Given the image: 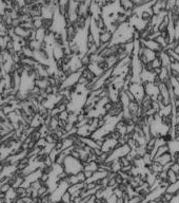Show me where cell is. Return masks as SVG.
<instances>
[{"label": "cell", "instance_id": "cell-3", "mask_svg": "<svg viewBox=\"0 0 179 203\" xmlns=\"http://www.w3.org/2000/svg\"><path fill=\"white\" fill-rule=\"evenodd\" d=\"M140 107V103L137 101V100H134V101H131L129 103L128 107H126V109H128V111L130 112L131 116H136L137 115V112H138V109H139Z\"/></svg>", "mask_w": 179, "mask_h": 203}, {"label": "cell", "instance_id": "cell-21", "mask_svg": "<svg viewBox=\"0 0 179 203\" xmlns=\"http://www.w3.org/2000/svg\"><path fill=\"white\" fill-rule=\"evenodd\" d=\"M12 188V186L9 184V183H4L3 185L1 186V189H0V192L2 193V194H6V193L9 192V189Z\"/></svg>", "mask_w": 179, "mask_h": 203}, {"label": "cell", "instance_id": "cell-13", "mask_svg": "<svg viewBox=\"0 0 179 203\" xmlns=\"http://www.w3.org/2000/svg\"><path fill=\"white\" fill-rule=\"evenodd\" d=\"M40 138H42V135H41V133L39 132V130L35 129L32 133H31V139H32L33 142H35V143H36L38 140H39Z\"/></svg>", "mask_w": 179, "mask_h": 203}, {"label": "cell", "instance_id": "cell-34", "mask_svg": "<svg viewBox=\"0 0 179 203\" xmlns=\"http://www.w3.org/2000/svg\"><path fill=\"white\" fill-rule=\"evenodd\" d=\"M0 36H1V35H0Z\"/></svg>", "mask_w": 179, "mask_h": 203}, {"label": "cell", "instance_id": "cell-2", "mask_svg": "<svg viewBox=\"0 0 179 203\" xmlns=\"http://www.w3.org/2000/svg\"><path fill=\"white\" fill-rule=\"evenodd\" d=\"M52 56H53V59L55 61L63 58L64 50H63L62 45H59V44H56V42H55L53 46H52Z\"/></svg>", "mask_w": 179, "mask_h": 203}, {"label": "cell", "instance_id": "cell-17", "mask_svg": "<svg viewBox=\"0 0 179 203\" xmlns=\"http://www.w3.org/2000/svg\"><path fill=\"white\" fill-rule=\"evenodd\" d=\"M152 65H153V68H160L162 67V61L159 57H156L155 59L152 61Z\"/></svg>", "mask_w": 179, "mask_h": 203}, {"label": "cell", "instance_id": "cell-16", "mask_svg": "<svg viewBox=\"0 0 179 203\" xmlns=\"http://www.w3.org/2000/svg\"><path fill=\"white\" fill-rule=\"evenodd\" d=\"M69 115H70V113H69V110L61 111L60 113H59V115H58V119H59V120L68 121L69 120Z\"/></svg>", "mask_w": 179, "mask_h": 203}, {"label": "cell", "instance_id": "cell-26", "mask_svg": "<svg viewBox=\"0 0 179 203\" xmlns=\"http://www.w3.org/2000/svg\"><path fill=\"white\" fill-rule=\"evenodd\" d=\"M83 173H84L85 177H87V180H88V179H90V178H92L93 175H94V171L88 170V169H83Z\"/></svg>", "mask_w": 179, "mask_h": 203}, {"label": "cell", "instance_id": "cell-30", "mask_svg": "<svg viewBox=\"0 0 179 203\" xmlns=\"http://www.w3.org/2000/svg\"><path fill=\"white\" fill-rule=\"evenodd\" d=\"M174 51H175L176 53L179 54V41L177 42V46H176V48H175V50H174Z\"/></svg>", "mask_w": 179, "mask_h": 203}, {"label": "cell", "instance_id": "cell-15", "mask_svg": "<svg viewBox=\"0 0 179 203\" xmlns=\"http://www.w3.org/2000/svg\"><path fill=\"white\" fill-rule=\"evenodd\" d=\"M47 140H45V138L42 137V138H40L37 142H36V147L42 149V148H44L45 146H47Z\"/></svg>", "mask_w": 179, "mask_h": 203}, {"label": "cell", "instance_id": "cell-8", "mask_svg": "<svg viewBox=\"0 0 179 203\" xmlns=\"http://www.w3.org/2000/svg\"><path fill=\"white\" fill-rule=\"evenodd\" d=\"M45 36H47V30H45V29L41 28V29L36 30V38L35 39L37 40V41H39V42L44 41Z\"/></svg>", "mask_w": 179, "mask_h": 203}, {"label": "cell", "instance_id": "cell-20", "mask_svg": "<svg viewBox=\"0 0 179 203\" xmlns=\"http://www.w3.org/2000/svg\"><path fill=\"white\" fill-rule=\"evenodd\" d=\"M153 84H154L155 86H157V87H159V86L161 85V84H162V78L160 77V75H155L154 76Z\"/></svg>", "mask_w": 179, "mask_h": 203}, {"label": "cell", "instance_id": "cell-9", "mask_svg": "<svg viewBox=\"0 0 179 203\" xmlns=\"http://www.w3.org/2000/svg\"><path fill=\"white\" fill-rule=\"evenodd\" d=\"M33 25H34L35 30L43 28V18L41 16H38V17H33Z\"/></svg>", "mask_w": 179, "mask_h": 203}, {"label": "cell", "instance_id": "cell-25", "mask_svg": "<svg viewBox=\"0 0 179 203\" xmlns=\"http://www.w3.org/2000/svg\"><path fill=\"white\" fill-rule=\"evenodd\" d=\"M113 106H114V103L112 102V101H109V102H107L106 104L103 106V109H104V110H106V112H109L112 108H113Z\"/></svg>", "mask_w": 179, "mask_h": 203}, {"label": "cell", "instance_id": "cell-12", "mask_svg": "<svg viewBox=\"0 0 179 203\" xmlns=\"http://www.w3.org/2000/svg\"><path fill=\"white\" fill-rule=\"evenodd\" d=\"M60 201H62L63 203H72V194L71 193H69L68 190L64 192L62 196H61Z\"/></svg>", "mask_w": 179, "mask_h": 203}, {"label": "cell", "instance_id": "cell-18", "mask_svg": "<svg viewBox=\"0 0 179 203\" xmlns=\"http://www.w3.org/2000/svg\"><path fill=\"white\" fill-rule=\"evenodd\" d=\"M41 185H42V183H41V181H40V180H36V181H34V182H32V183L30 184V186H31V187H32L34 190H38Z\"/></svg>", "mask_w": 179, "mask_h": 203}, {"label": "cell", "instance_id": "cell-14", "mask_svg": "<svg viewBox=\"0 0 179 203\" xmlns=\"http://www.w3.org/2000/svg\"><path fill=\"white\" fill-rule=\"evenodd\" d=\"M59 154H60V151H59L58 149H56V148L54 147L53 149L51 150V152L49 154V157L51 158V160L55 163V161H56V159H57V157H58Z\"/></svg>", "mask_w": 179, "mask_h": 203}, {"label": "cell", "instance_id": "cell-24", "mask_svg": "<svg viewBox=\"0 0 179 203\" xmlns=\"http://www.w3.org/2000/svg\"><path fill=\"white\" fill-rule=\"evenodd\" d=\"M77 177H78V179H79V182H85V181H87V177H85L83 170L79 171V173L77 174Z\"/></svg>", "mask_w": 179, "mask_h": 203}, {"label": "cell", "instance_id": "cell-10", "mask_svg": "<svg viewBox=\"0 0 179 203\" xmlns=\"http://www.w3.org/2000/svg\"><path fill=\"white\" fill-rule=\"evenodd\" d=\"M168 181L170 182V184H173V183L178 181V176L172 169H169L168 170Z\"/></svg>", "mask_w": 179, "mask_h": 203}, {"label": "cell", "instance_id": "cell-27", "mask_svg": "<svg viewBox=\"0 0 179 203\" xmlns=\"http://www.w3.org/2000/svg\"><path fill=\"white\" fill-rule=\"evenodd\" d=\"M6 119H8V115H6V114L4 113L2 109H0V121L3 122V121H6Z\"/></svg>", "mask_w": 179, "mask_h": 203}, {"label": "cell", "instance_id": "cell-4", "mask_svg": "<svg viewBox=\"0 0 179 203\" xmlns=\"http://www.w3.org/2000/svg\"><path fill=\"white\" fill-rule=\"evenodd\" d=\"M34 85L41 90H45L49 86H51L49 77H38L34 80Z\"/></svg>", "mask_w": 179, "mask_h": 203}, {"label": "cell", "instance_id": "cell-29", "mask_svg": "<svg viewBox=\"0 0 179 203\" xmlns=\"http://www.w3.org/2000/svg\"><path fill=\"white\" fill-rule=\"evenodd\" d=\"M153 73H154V75H161L162 67H160V68H154V70H153Z\"/></svg>", "mask_w": 179, "mask_h": 203}, {"label": "cell", "instance_id": "cell-1", "mask_svg": "<svg viewBox=\"0 0 179 203\" xmlns=\"http://www.w3.org/2000/svg\"><path fill=\"white\" fill-rule=\"evenodd\" d=\"M63 168L69 175H77L79 171L83 170V166L80 160H77L72 156H68L64 160Z\"/></svg>", "mask_w": 179, "mask_h": 203}, {"label": "cell", "instance_id": "cell-5", "mask_svg": "<svg viewBox=\"0 0 179 203\" xmlns=\"http://www.w3.org/2000/svg\"><path fill=\"white\" fill-rule=\"evenodd\" d=\"M114 34L111 31H106V32L100 33L99 34V44H111L113 41Z\"/></svg>", "mask_w": 179, "mask_h": 203}, {"label": "cell", "instance_id": "cell-22", "mask_svg": "<svg viewBox=\"0 0 179 203\" xmlns=\"http://www.w3.org/2000/svg\"><path fill=\"white\" fill-rule=\"evenodd\" d=\"M171 169L177 176L179 175V164L177 163V162H173V164H172V166H171Z\"/></svg>", "mask_w": 179, "mask_h": 203}, {"label": "cell", "instance_id": "cell-7", "mask_svg": "<svg viewBox=\"0 0 179 203\" xmlns=\"http://www.w3.org/2000/svg\"><path fill=\"white\" fill-rule=\"evenodd\" d=\"M154 161H157L158 163H160L162 166H164L166 164H168V163H170V162H172V152L171 151L166 152V154H162V156H160L159 158L155 159Z\"/></svg>", "mask_w": 179, "mask_h": 203}, {"label": "cell", "instance_id": "cell-32", "mask_svg": "<svg viewBox=\"0 0 179 203\" xmlns=\"http://www.w3.org/2000/svg\"><path fill=\"white\" fill-rule=\"evenodd\" d=\"M176 162H177V163H178V164H179V157H178V158H177V160H176Z\"/></svg>", "mask_w": 179, "mask_h": 203}, {"label": "cell", "instance_id": "cell-6", "mask_svg": "<svg viewBox=\"0 0 179 203\" xmlns=\"http://www.w3.org/2000/svg\"><path fill=\"white\" fill-rule=\"evenodd\" d=\"M170 151V145H169V143H166V144H163L161 145V146L157 147L156 150H155V157H154V160L157 159V158H159L162 154H166V152Z\"/></svg>", "mask_w": 179, "mask_h": 203}, {"label": "cell", "instance_id": "cell-31", "mask_svg": "<svg viewBox=\"0 0 179 203\" xmlns=\"http://www.w3.org/2000/svg\"><path fill=\"white\" fill-rule=\"evenodd\" d=\"M0 23H2V16L0 15Z\"/></svg>", "mask_w": 179, "mask_h": 203}, {"label": "cell", "instance_id": "cell-33", "mask_svg": "<svg viewBox=\"0 0 179 203\" xmlns=\"http://www.w3.org/2000/svg\"><path fill=\"white\" fill-rule=\"evenodd\" d=\"M57 203H63V202H62V201H58V202H57Z\"/></svg>", "mask_w": 179, "mask_h": 203}, {"label": "cell", "instance_id": "cell-11", "mask_svg": "<svg viewBox=\"0 0 179 203\" xmlns=\"http://www.w3.org/2000/svg\"><path fill=\"white\" fill-rule=\"evenodd\" d=\"M80 58H81V63H82V65L84 67H88L91 64L90 54L88 53V52H85L84 54H82V55L80 56Z\"/></svg>", "mask_w": 179, "mask_h": 203}, {"label": "cell", "instance_id": "cell-19", "mask_svg": "<svg viewBox=\"0 0 179 203\" xmlns=\"http://www.w3.org/2000/svg\"><path fill=\"white\" fill-rule=\"evenodd\" d=\"M78 85H80V86H83V87H85V86L89 84V80H88L87 77H84V76H82V75H80V77H79V80H78Z\"/></svg>", "mask_w": 179, "mask_h": 203}, {"label": "cell", "instance_id": "cell-23", "mask_svg": "<svg viewBox=\"0 0 179 203\" xmlns=\"http://www.w3.org/2000/svg\"><path fill=\"white\" fill-rule=\"evenodd\" d=\"M6 44H8V41L6 40L4 36H0V49L1 50L6 49Z\"/></svg>", "mask_w": 179, "mask_h": 203}, {"label": "cell", "instance_id": "cell-28", "mask_svg": "<svg viewBox=\"0 0 179 203\" xmlns=\"http://www.w3.org/2000/svg\"><path fill=\"white\" fill-rule=\"evenodd\" d=\"M66 125H68V121L59 120V127H60V128H62V129H65Z\"/></svg>", "mask_w": 179, "mask_h": 203}]
</instances>
